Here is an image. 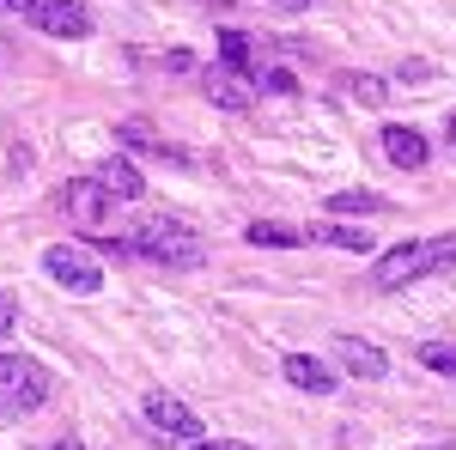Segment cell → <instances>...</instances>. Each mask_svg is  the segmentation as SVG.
<instances>
[{
    "label": "cell",
    "instance_id": "1",
    "mask_svg": "<svg viewBox=\"0 0 456 450\" xmlns=\"http://www.w3.org/2000/svg\"><path fill=\"white\" fill-rule=\"evenodd\" d=\"M128 243H134L141 262H159L165 274H189V268L208 262V238H201L195 225H183L176 213H146Z\"/></svg>",
    "mask_w": 456,
    "mask_h": 450
},
{
    "label": "cell",
    "instance_id": "2",
    "mask_svg": "<svg viewBox=\"0 0 456 450\" xmlns=\"http://www.w3.org/2000/svg\"><path fill=\"white\" fill-rule=\"evenodd\" d=\"M456 268V232L451 238H420V243H395L378 256V268H371V286L378 292H402V286H414L426 274H451Z\"/></svg>",
    "mask_w": 456,
    "mask_h": 450
},
{
    "label": "cell",
    "instance_id": "3",
    "mask_svg": "<svg viewBox=\"0 0 456 450\" xmlns=\"http://www.w3.org/2000/svg\"><path fill=\"white\" fill-rule=\"evenodd\" d=\"M55 396V372L31 353H0V420L37 414Z\"/></svg>",
    "mask_w": 456,
    "mask_h": 450
},
{
    "label": "cell",
    "instance_id": "4",
    "mask_svg": "<svg viewBox=\"0 0 456 450\" xmlns=\"http://www.w3.org/2000/svg\"><path fill=\"white\" fill-rule=\"evenodd\" d=\"M43 274L55 280V286H68V292H79V299L104 292V268H98L79 243H49V250H43Z\"/></svg>",
    "mask_w": 456,
    "mask_h": 450
},
{
    "label": "cell",
    "instance_id": "5",
    "mask_svg": "<svg viewBox=\"0 0 456 450\" xmlns=\"http://www.w3.org/2000/svg\"><path fill=\"white\" fill-rule=\"evenodd\" d=\"M146 426L159 432V438H183V445H201V414L189 408V402H176V396H165V389H152L146 396Z\"/></svg>",
    "mask_w": 456,
    "mask_h": 450
},
{
    "label": "cell",
    "instance_id": "6",
    "mask_svg": "<svg viewBox=\"0 0 456 450\" xmlns=\"http://www.w3.org/2000/svg\"><path fill=\"white\" fill-rule=\"evenodd\" d=\"M61 201H68V213L86 225V238H104V225L116 219V195H110L98 176H79V183H68V195H61Z\"/></svg>",
    "mask_w": 456,
    "mask_h": 450
},
{
    "label": "cell",
    "instance_id": "7",
    "mask_svg": "<svg viewBox=\"0 0 456 450\" xmlns=\"http://www.w3.org/2000/svg\"><path fill=\"white\" fill-rule=\"evenodd\" d=\"M25 19H31L37 31H49V37H92L86 0H37V6H25Z\"/></svg>",
    "mask_w": 456,
    "mask_h": 450
},
{
    "label": "cell",
    "instance_id": "8",
    "mask_svg": "<svg viewBox=\"0 0 456 450\" xmlns=\"http://www.w3.org/2000/svg\"><path fill=\"white\" fill-rule=\"evenodd\" d=\"M335 359H341V365H347L353 378H365V383L389 378V359H384V347L359 341V335H335Z\"/></svg>",
    "mask_w": 456,
    "mask_h": 450
},
{
    "label": "cell",
    "instance_id": "9",
    "mask_svg": "<svg viewBox=\"0 0 456 450\" xmlns=\"http://www.w3.org/2000/svg\"><path fill=\"white\" fill-rule=\"evenodd\" d=\"M286 383L292 389H311V396H335L341 389V372H329L322 359H311V353H286Z\"/></svg>",
    "mask_w": 456,
    "mask_h": 450
},
{
    "label": "cell",
    "instance_id": "10",
    "mask_svg": "<svg viewBox=\"0 0 456 450\" xmlns=\"http://www.w3.org/2000/svg\"><path fill=\"white\" fill-rule=\"evenodd\" d=\"M384 152H389V165H402V171H420L426 159H432L426 135H420V128H402V122H389V128H384Z\"/></svg>",
    "mask_w": 456,
    "mask_h": 450
},
{
    "label": "cell",
    "instance_id": "11",
    "mask_svg": "<svg viewBox=\"0 0 456 450\" xmlns=\"http://www.w3.org/2000/svg\"><path fill=\"white\" fill-rule=\"evenodd\" d=\"M244 243H256V250H298V243H311V232L305 225H281V219H256V225H244Z\"/></svg>",
    "mask_w": 456,
    "mask_h": 450
},
{
    "label": "cell",
    "instance_id": "12",
    "mask_svg": "<svg viewBox=\"0 0 456 450\" xmlns=\"http://www.w3.org/2000/svg\"><path fill=\"white\" fill-rule=\"evenodd\" d=\"M305 232H311V243H335V250H353V256H365V250H371V232H365V225H335V219H322V225H305Z\"/></svg>",
    "mask_w": 456,
    "mask_h": 450
},
{
    "label": "cell",
    "instance_id": "13",
    "mask_svg": "<svg viewBox=\"0 0 456 450\" xmlns=\"http://www.w3.org/2000/svg\"><path fill=\"white\" fill-rule=\"evenodd\" d=\"M98 183H104L116 201H141V189H146V176L128 165V159H110V165H98Z\"/></svg>",
    "mask_w": 456,
    "mask_h": 450
},
{
    "label": "cell",
    "instance_id": "14",
    "mask_svg": "<svg viewBox=\"0 0 456 450\" xmlns=\"http://www.w3.org/2000/svg\"><path fill=\"white\" fill-rule=\"evenodd\" d=\"M116 135L128 140L134 152H152V159H171V165H189V152H183V146H171V140H159L152 128H146V122H122Z\"/></svg>",
    "mask_w": 456,
    "mask_h": 450
},
{
    "label": "cell",
    "instance_id": "15",
    "mask_svg": "<svg viewBox=\"0 0 456 450\" xmlns=\"http://www.w3.org/2000/svg\"><path fill=\"white\" fill-rule=\"evenodd\" d=\"M219 55H225V68L238 79H256V49H249L244 31H219Z\"/></svg>",
    "mask_w": 456,
    "mask_h": 450
},
{
    "label": "cell",
    "instance_id": "16",
    "mask_svg": "<svg viewBox=\"0 0 456 450\" xmlns=\"http://www.w3.org/2000/svg\"><path fill=\"white\" fill-rule=\"evenodd\" d=\"M329 213H389V201L378 189H335L329 195Z\"/></svg>",
    "mask_w": 456,
    "mask_h": 450
},
{
    "label": "cell",
    "instance_id": "17",
    "mask_svg": "<svg viewBox=\"0 0 456 450\" xmlns=\"http://www.w3.org/2000/svg\"><path fill=\"white\" fill-rule=\"evenodd\" d=\"M201 98L219 104V110H249V92H238L225 73H201Z\"/></svg>",
    "mask_w": 456,
    "mask_h": 450
},
{
    "label": "cell",
    "instance_id": "18",
    "mask_svg": "<svg viewBox=\"0 0 456 450\" xmlns=\"http://www.w3.org/2000/svg\"><path fill=\"white\" fill-rule=\"evenodd\" d=\"M414 359H420L426 372H438V378H456V347L451 341H420Z\"/></svg>",
    "mask_w": 456,
    "mask_h": 450
},
{
    "label": "cell",
    "instance_id": "19",
    "mask_svg": "<svg viewBox=\"0 0 456 450\" xmlns=\"http://www.w3.org/2000/svg\"><path fill=\"white\" fill-rule=\"evenodd\" d=\"M341 92L359 98V104H384V86H378L371 73H341Z\"/></svg>",
    "mask_w": 456,
    "mask_h": 450
},
{
    "label": "cell",
    "instance_id": "20",
    "mask_svg": "<svg viewBox=\"0 0 456 450\" xmlns=\"http://www.w3.org/2000/svg\"><path fill=\"white\" fill-rule=\"evenodd\" d=\"M256 86H268V92H292V73L274 68V73H256Z\"/></svg>",
    "mask_w": 456,
    "mask_h": 450
},
{
    "label": "cell",
    "instance_id": "21",
    "mask_svg": "<svg viewBox=\"0 0 456 450\" xmlns=\"http://www.w3.org/2000/svg\"><path fill=\"white\" fill-rule=\"evenodd\" d=\"M12 323H19V311H12V299H6V292H0V335H6V329H12Z\"/></svg>",
    "mask_w": 456,
    "mask_h": 450
},
{
    "label": "cell",
    "instance_id": "22",
    "mask_svg": "<svg viewBox=\"0 0 456 450\" xmlns=\"http://www.w3.org/2000/svg\"><path fill=\"white\" fill-rule=\"evenodd\" d=\"M195 450H249V445H232V438H213V445H208V438H201Z\"/></svg>",
    "mask_w": 456,
    "mask_h": 450
},
{
    "label": "cell",
    "instance_id": "23",
    "mask_svg": "<svg viewBox=\"0 0 456 450\" xmlns=\"http://www.w3.org/2000/svg\"><path fill=\"white\" fill-rule=\"evenodd\" d=\"M49 450H86V445H79V438H55Z\"/></svg>",
    "mask_w": 456,
    "mask_h": 450
},
{
    "label": "cell",
    "instance_id": "24",
    "mask_svg": "<svg viewBox=\"0 0 456 450\" xmlns=\"http://www.w3.org/2000/svg\"><path fill=\"white\" fill-rule=\"evenodd\" d=\"M444 140H451V152H456V116H451V122H444Z\"/></svg>",
    "mask_w": 456,
    "mask_h": 450
},
{
    "label": "cell",
    "instance_id": "25",
    "mask_svg": "<svg viewBox=\"0 0 456 450\" xmlns=\"http://www.w3.org/2000/svg\"><path fill=\"white\" fill-rule=\"evenodd\" d=\"M0 6H12V12H25V6H37V0H0Z\"/></svg>",
    "mask_w": 456,
    "mask_h": 450
},
{
    "label": "cell",
    "instance_id": "26",
    "mask_svg": "<svg viewBox=\"0 0 456 450\" xmlns=\"http://www.w3.org/2000/svg\"><path fill=\"white\" fill-rule=\"evenodd\" d=\"M274 6H305V0H274Z\"/></svg>",
    "mask_w": 456,
    "mask_h": 450
},
{
    "label": "cell",
    "instance_id": "27",
    "mask_svg": "<svg viewBox=\"0 0 456 450\" xmlns=\"http://www.w3.org/2000/svg\"><path fill=\"white\" fill-rule=\"evenodd\" d=\"M426 450H444V445H426Z\"/></svg>",
    "mask_w": 456,
    "mask_h": 450
}]
</instances>
